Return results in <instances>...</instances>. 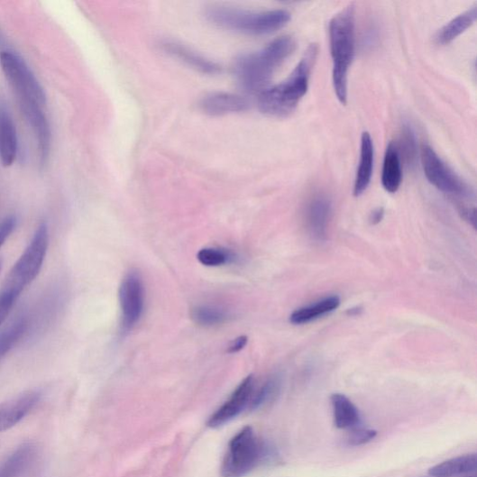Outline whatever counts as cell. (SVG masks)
<instances>
[{
	"label": "cell",
	"mask_w": 477,
	"mask_h": 477,
	"mask_svg": "<svg viewBox=\"0 0 477 477\" xmlns=\"http://www.w3.org/2000/svg\"><path fill=\"white\" fill-rule=\"evenodd\" d=\"M317 53V46L312 44L285 81L261 93L258 103L263 115L273 118H286L293 114L307 92L308 80Z\"/></svg>",
	"instance_id": "1"
},
{
	"label": "cell",
	"mask_w": 477,
	"mask_h": 477,
	"mask_svg": "<svg viewBox=\"0 0 477 477\" xmlns=\"http://www.w3.org/2000/svg\"><path fill=\"white\" fill-rule=\"evenodd\" d=\"M333 60V87L343 105L348 99V75L355 53V11L353 5L336 14L329 23Z\"/></svg>",
	"instance_id": "2"
},
{
	"label": "cell",
	"mask_w": 477,
	"mask_h": 477,
	"mask_svg": "<svg viewBox=\"0 0 477 477\" xmlns=\"http://www.w3.org/2000/svg\"><path fill=\"white\" fill-rule=\"evenodd\" d=\"M295 49L294 39L284 36L257 52L241 56L235 64V74L242 87L251 92L264 91L275 71Z\"/></svg>",
	"instance_id": "3"
},
{
	"label": "cell",
	"mask_w": 477,
	"mask_h": 477,
	"mask_svg": "<svg viewBox=\"0 0 477 477\" xmlns=\"http://www.w3.org/2000/svg\"><path fill=\"white\" fill-rule=\"evenodd\" d=\"M206 17L225 30L252 36L272 34L291 20L290 13L286 10L251 12L225 6L211 7Z\"/></svg>",
	"instance_id": "4"
},
{
	"label": "cell",
	"mask_w": 477,
	"mask_h": 477,
	"mask_svg": "<svg viewBox=\"0 0 477 477\" xmlns=\"http://www.w3.org/2000/svg\"><path fill=\"white\" fill-rule=\"evenodd\" d=\"M275 454L261 441L254 429L245 427L230 441L221 466L223 477H244Z\"/></svg>",
	"instance_id": "5"
},
{
	"label": "cell",
	"mask_w": 477,
	"mask_h": 477,
	"mask_svg": "<svg viewBox=\"0 0 477 477\" xmlns=\"http://www.w3.org/2000/svg\"><path fill=\"white\" fill-rule=\"evenodd\" d=\"M0 66L15 93L22 111L45 107V91L20 55L11 50L3 51L0 53Z\"/></svg>",
	"instance_id": "6"
},
{
	"label": "cell",
	"mask_w": 477,
	"mask_h": 477,
	"mask_svg": "<svg viewBox=\"0 0 477 477\" xmlns=\"http://www.w3.org/2000/svg\"><path fill=\"white\" fill-rule=\"evenodd\" d=\"M50 242L48 224H40L32 241L11 270L5 285L18 294L32 285L40 274L46 259Z\"/></svg>",
	"instance_id": "7"
},
{
	"label": "cell",
	"mask_w": 477,
	"mask_h": 477,
	"mask_svg": "<svg viewBox=\"0 0 477 477\" xmlns=\"http://www.w3.org/2000/svg\"><path fill=\"white\" fill-rule=\"evenodd\" d=\"M420 159L427 179L437 189L459 197H471L472 190L469 185L443 161L432 147L425 145Z\"/></svg>",
	"instance_id": "8"
},
{
	"label": "cell",
	"mask_w": 477,
	"mask_h": 477,
	"mask_svg": "<svg viewBox=\"0 0 477 477\" xmlns=\"http://www.w3.org/2000/svg\"><path fill=\"white\" fill-rule=\"evenodd\" d=\"M122 331L130 332L142 318L145 308L146 290L142 274L137 271H129L119 290Z\"/></svg>",
	"instance_id": "9"
},
{
	"label": "cell",
	"mask_w": 477,
	"mask_h": 477,
	"mask_svg": "<svg viewBox=\"0 0 477 477\" xmlns=\"http://www.w3.org/2000/svg\"><path fill=\"white\" fill-rule=\"evenodd\" d=\"M254 394L255 378L249 375L234 390L230 399L210 416L207 426L211 428H218L230 423L243 410L249 409Z\"/></svg>",
	"instance_id": "10"
},
{
	"label": "cell",
	"mask_w": 477,
	"mask_h": 477,
	"mask_svg": "<svg viewBox=\"0 0 477 477\" xmlns=\"http://www.w3.org/2000/svg\"><path fill=\"white\" fill-rule=\"evenodd\" d=\"M41 399V394L39 390H28L0 405V433L18 425L36 408Z\"/></svg>",
	"instance_id": "11"
},
{
	"label": "cell",
	"mask_w": 477,
	"mask_h": 477,
	"mask_svg": "<svg viewBox=\"0 0 477 477\" xmlns=\"http://www.w3.org/2000/svg\"><path fill=\"white\" fill-rule=\"evenodd\" d=\"M200 106L207 115L223 116L245 111L249 106V103L241 96L216 92L205 96L200 103Z\"/></svg>",
	"instance_id": "12"
},
{
	"label": "cell",
	"mask_w": 477,
	"mask_h": 477,
	"mask_svg": "<svg viewBox=\"0 0 477 477\" xmlns=\"http://www.w3.org/2000/svg\"><path fill=\"white\" fill-rule=\"evenodd\" d=\"M375 151L370 133L364 132L361 138L360 160L354 180L353 194L359 197L372 182L374 170Z\"/></svg>",
	"instance_id": "13"
},
{
	"label": "cell",
	"mask_w": 477,
	"mask_h": 477,
	"mask_svg": "<svg viewBox=\"0 0 477 477\" xmlns=\"http://www.w3.org/2000/svg\"><path fill=\"white\" fill-rule=\"evenodd\" d=\"M19 151L16 126L9 112L0 108V161L5 167L14 163Z\"/></svg>",
	"instance_id": "14"
},
{
	"label": "cell",
	"mask_w": 477,
	"mask_h": 477,
	"mask_svg": "<svg viewBox=\"0 0 477 477\" xmlns=\"http://www.w3.org/2000/svg\"><path fill=\"white\" fill-rule=\"evenodd\" d=\"M331 211V202L325 195L316 196L307 206L306 213L307 227L312 235L319 241L326 237Z\"/></svg>",
	"instance_id": "15"
},
{
	"label": "cell",
	"mask_w": 477,
	"mask_h": 477,
	"mask_svg": "<svg viewBox=\"0 0 477 477\" xmlns=\"http://www.w3.org/2000/svg\"><path fill=\"white\" fill-rule=\"evenodd\" d=\"M37 448L32 443L18 446L2 463L0 477H21L36 458Z\"/></svg>",
	"instance_id": "16"
},
{
	"label": "cell",
	"mask_w": 477,
	"mask_h": 477,
	"mask_svg": "<svg viewBox=\"0 0 477 477\" xmlns=\"http://www.w3.org/2000/svg\"><path fill=\"white\" fill-rule=\"evenodd\" d=\"M334 425L339 429H355L361 424V415L356 406L343 394L331 396Z\"/></svg>",
	"instance_id": "17"
},
{
	"label": "cell",
	"mask_w": 477,
	"mask_h": 477,
	"mask_svg": "<svg viewBox=\"0 0 477 477\" xmlns=\"http://www.w3.org/2000/svg\"><path fill=\"white\" fill-rule=\"evenodd\" d=\"M403 171L401 156L397 144L390 142L385 152L381 182L386 191L396 193L402 183Z\"/></svg>",
	"instance_id": "18"
},
{
	"label": "cell",
	"mask_w": 477,
	"mask_h": 477,
	"mask_svg": "<svg viewBox=\"0 0 477 477\" xmlns=\"http://www.w3.org/2000/svg\"><path fill=\"white\" fill-rule=\"evenodd\" d=\"M477 470V455L470 454L461 455L429 469L428 473L433 477H461L474 474Z\"/></svg>",
	"instance_id": "19"
},
{
	"label": "cell",
	"mask_w": 477,
	"mask_h": 477,
	"mask_svg": "<svg viewBox=\"0 0 477 477\" xmlns=\"http://www.w3.org/2000/svg\"><path fill=\"white\" fill-rule=\"evenodd\" d=\"M163 49L167 53L174 56L175 59L204 74L214 75L220 71V69L216 64L209 61L205 59L204 56L182 46L181 44L167 42L163 44Z\"/></svg>",
	"instance_id": "20"
},
{
	"label": "cell",
	"mask_w": 477,
	"mask_h": 477,
	"mask_svg": "<svg viewBox=\"0 0 477 477\" xmlns=\"http://www.w3.org/2000/svg\"><path fill=\"white\" fill-rule=\"evenodd\" d=\"M341 298L338 296H331L319 300L314 304L298 308L291 316L290 322L294 325H303L313 322L323 317L338 308Z\"/></svg>",
	"instance_id": "21"
},
{
	"label": "cell",
	"mask_w": 477,
	"mask_h": 477,
	"mask_svg": "<svg viewBox=\"0 0 477 477\" xmlns=\"http://www.w3.org/2000/svg\"><path fill=\"white\" fill-rule=\"evenodd\" d=\"M476 17L477 12L474 6L447 23L441 28L436 36L437 44L447 45L452 43L474 23Z\"/></svg>",
	"instance_id": "22"
},
{
	"label": "cell",
	"mask_w": 477,
	"mask_h": 477,
	"mask_svg": "<svg viewBox=\"0 0 477 477\" xmlns=\"http://www.w3.org/2000/svg\"><path fill=\"white\" fill-rule=\"evenodd\" d=\"M190 316L194 323L206 327L222 325L230 318L227 311L211 305H199L192 307Z\"/></svg>",
	"instance_id": "23"
},
{
	"label": "cell",
	"mask_w": 477,
	"mask_h": 477,
	"mask_svg": "<svg viewBox=\"0 0 477 477\" xmlns=\"http://www.w3.org/2000/svg\"><path fill=\"white\" fill-rule=\"evenodd\" d=\"M28 329V320L21 316L0 334V360L21 341Z\"/></svg>",
	"instance_id": "24"
},
{
	"label": "cell",
	"mask_w": 477,
	"mask_h": 477,
	"mask_svg": "<svg viewBox=\"0 0 477 477\" xmlns=\"http://www.w3.org/2000/svg\"><path fill=\"white\" fill-rule=\"evenodd\" d=\"M197 259L206 267H218L229 264L236 258L231 250L208 247L199 251Z\"/></svg>",
	"instance_id": "25"
},
{
	"label": "cell",
	"mask_w": 477,
	"mask_h": 477,
	"mask_svg": "<svg viewBox=\"0 0 477 477\" xmlns=\"http://www.w3.org/2000/svg\"><path fill=\"white\" fill-rule=\"evenodd\" d=\"M280 390L278 378H271L257 391L255 390L249 406L250 410H257L271 402Z\"/></svg>",
	"instance_id": "26"
},
{
	"label": "cell",
	"mask_w": 477,
	"mask_h": 477,
	"mask_svg": "<svg viewBox=\"0 0 477 477\" xmlns=\"http://www.w3.org/2000/svg\"><path fill=\"white\" fill-rule=\"evenodd\" d=\"M400 150L406 162L408 165H414L417 160V138L414 131L408 124H405L402 128L400 139Z\"/></svg>",
	"instance_id": "27"
},
{
	"label": "cell",
	"mask_w": 477,
	"mask_h": 477,
	"mask_svg": "<svg viewBox=\"0 0 477 477\" xmlns=\"http://www.w3.org/2000/svg\"><path fill=\"white\" fill-rule=\"evenodd\" d=\"M19 297L20 294L5 287L0 291V326H2L8 318L13 307Z\"/></svg>",
	"instance_id": "28"
},
{
	"label": "cell",
	"mask_w": 477,
	"mask_h": 477,
	"mask_svg": "<svg viewBox=\"0 0 477 477\" xmlns=\"http://www.w3.org/2000/svg\"><path fill=\"white\" fill-rule=\"evenodd\" d=\"M378 432L372 429L355 428L351 432L347 441L350 445H366L377 437Z\"/></svg>",
	"instance_id": "29"
},
{
	"label": "cell",
	"mask_w": 477,
	"mask_h": 477,
	"mask_svg": "<svg viewBox=\"0 0 477 477\" xmlns=\"http://www.w3.org/2000/svg\"><path fill=\"white\" fill-rule=\"evenodd\" d=\"M17 226V219L14 216H9L0 221V248H2L6 241L14 232Z\"/></svg>",
	"instance_id": "30"
},
{
	"label": "cell",
	"mask_w": 477,
	"mask_h": 477,
	"mask_svg": "<svg viewBox=\"0 0 477 477\" xmlns=\"http://www.w3.org/2000/svg\"><path fill=\"white\" fill-rule=\"evenodd\" d=\"M248 338L246 335H241L231 343L227 352L229 353H236L242 351L247 344Z\"/></svg>",
	"instance_id": "31"
},
{
	"label": "cell",
	"mask_w": 477,
	"mask_h": 477,
	"mask_svg": "<svg viewBox=\"0 0 477 477\" xmlns=\"http://www.w3.org/2000/svg\"><path fill=\"white\" fill-rule=\"evenodd\" d=\"M459 212L463 218L468 221L471 225L475 229V208L468 206H460Z\"/></svg>",
	"instance_id": "32"
},
{
	"label": "cell",
	"mask_w": 477,
	"mask_h": 477,
	"mask_svg": "<svg viewBox=\"0 0 477 477\" xmlns=\"http://www.w3.org/2000/svg\"><path fill=\"white\" fill-rule=\"evenodd\" d=\"M384 217V209L382 207L375 209L370 217L371 223L372 225H377V224L381 223V220Z\"/></svg>",
	"instance_id": "33"
},
{
	"label": "cell",
	"mask_w": 477,
	"mask_h": 477,
	"mask_svg": "<svg viewBox=\"0 0 477 477\" xmlns=\"http://www.w3.org/2000/svg\"><path fill=\"white\" fill-rule=\"evenodd\" d=\"M3 268H4V261L2 259H0V272H2Z\"/></svg>",
	"instance_id": "34"
},
{
	"label": "cell",
	"mask_w": 477,
	"mask_h": 477,
	"mask_svg": "<svg viewBox=\"0 0 477 477\" xmlns=\"http://www.w3.org/2000/svg\"><path fill=\"white\" fill-rule=\"evenodd\" d=\"M430 477H433V476H430ZM461 477H476V474H470V475H465V476H461Z\"/></svg>",
	"instance_id": "35"
}]
</instances>
